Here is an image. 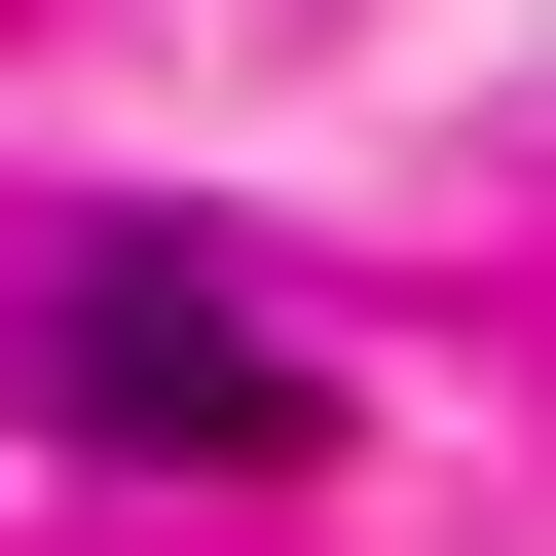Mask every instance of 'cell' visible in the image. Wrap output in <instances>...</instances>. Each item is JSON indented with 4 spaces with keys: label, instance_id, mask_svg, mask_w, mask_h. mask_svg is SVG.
I'll return each mask as SVG.
<instances>
[{
    "label": "cell",
    "instance_id": "cell-1",
    "mask_svg": "<svg viewBox=\"0 0 556 556\" xmlns=\"http://www.w3.org/2000/svg\"><path fill=\"white\" fill-rule=\"evenodd\" d=\"M38 408L149 445V482H298V445H334V371L260 334V298H186V260H75V298H38Z\"/></svg>",
    "mask_w": 556,
    "mask_h": 556
}]
</instances>
